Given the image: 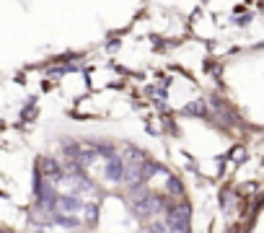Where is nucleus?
<instances>
[{
  "mask_svg": "<svg viewBox=\"0 0 264 233\" xmlns=\"http://www.w3.org/2000/svg\"><path fill=\"white\" fill-rule=\"evenodd\" d=\"M184 114H205V104L202 101H195V104H189L184 109Z\"/></svg>",
  "mask_w": 264,
  "mask_h": 233,
  "instance_id": "obj_3",
  "label": "nucleus"
},
{
  "mask_svg": "<svg viewBox=\"0 0 264 233\" xmlns=\"http://www.w3.org/2000/svg\"><path fill=\"white\" fill-rule=\"evenodd\" d=\"M163 207L161 197H156V194H145L142 200H135V213L140 218H150V215H158Z\"/></svg>",
  "mask_w": 264,
  "mask_h": 233,
  "instance_id": "obj_1",
  "label": "nucleus"
},
{
  "mask_svg": "<svg viewBox=\"0 0 264 233\" xmlns=\"http://www.w3.org/2000/svg\"><path fill=\"white\" fill-rule=\"evenodd\" d=\"M186 220H189V207H186V205L184 207H174L169 213V223L163 228H169V230H186V228H189Z\"/></svg>",
  "mask_w": 264,
  "mask_h": 233,
  "instance_id": "obj_2",
  "label": "nucleus"
}]
</instances>
